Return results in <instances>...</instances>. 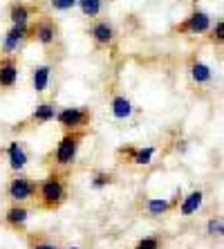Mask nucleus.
<instances>
[{"mask_svg": "<svg viewBox=\"0 0 224 249\" xmlns=\"http://www.w3.org/2000/svg\"><path fill=\"white\" fill-rule=\"evenodd\" d=\"M54 119L63 130H87V126L92 124V110L86 106H68L56 110Z\"/></svg>", "mask_w": 224, "mask_h": 249, "instance_id": "7ed1b4c3", "label": "nucleus"}, {"mask_svg": "<svg viewBox=\"0 0 224 249\" xmlns=\"http://www.w3.org/2000/svg\"><path fill=\"white\" fill-rule=\"evenodd\" d=\"M211 25H213L211 14H207L204 9H193V12H190L182 23H177L175 27H172V32H175V34L202 36V34H207L208 29H211Z\"/></svg>", "mask_w": 224, "mask_h": 249, "instance_id": "39448f33", "label": "nucleus"}, {"mask_svg": "<svg viewBox=\"0 0 224 249\" xmlns=\"http://www.w3.org/2000/svg\"><path fill=\"white\" fill-rule=\"evenodd\" d=\"M69 191H68V182H65V175L54 171L40 180L36 186V200H38V207L45 209V211H58L68 202Z\"/></svg>", "mask_w": 224, "mask_h": 249, "instance_id": "f257e3e1", "label": "nucleus"}, {"mask_svg": "<svg viewBox=\"0 0 224 249\" xmlns=\"http://www.w3.org/2000/svg\"><path fill=\"white\" fill-rule=\"evenodd\" d=\"M103 2L105 0H76V7L81 9V14L86 18H99L103 12Z\"/></svg>", "mask_w": 224, "mask_h": 249, "instance_id": "aec40b11", "label": "nucleus"}, {"mask_svg": "<svg viewBox=\"0 0 224 249\" xmlns=\"http://www.w3.org/2000/svg\"><path fill=\"white\" fill-rule=\"evenodd\" d=\"M27 41H29V25H12V27L7 29L5 38H2L0 52H2V56H7V54H16Z\"/></svg>", "mask_w": 224, "mask_h": 249, "instance_id": "9d476101", "label": "nucleus"}, {"mask_svg": "<svg viewBox=\"0 0 224 249\" xmlns=\"http://www.w3.org/2000/svg\"><path fill=\"white\" fill-rule=\"evenodd\" d=\"M179 197H182V193H175V197L172 200H168V197H148L144 202V209L146 213L153 215V218H161V215H166L168 211H172V209L179 204Z\"/></svg>", "mask_w": 224, "mask_h": 249, "instance_id": "ddd939ff", "label": "nucleus"}, {"mask_svg": "<svg viewBox=\"0 0 224 249\" xmlns=\"http://www.w3.org/2000/svg\"><path fill=\"white\" fill-rule=\"evenodd\" d=\"M132 249H161V240H159V236H146Z\"/></svg>", "mask_w": 224, "mask_h": 249, "instance_id": "b1692460", "label": "nucleus"}, {"mask_svg": "<svg viewBox=\"0 0 224 249\" xmlns=\"http://www.w3.org/2000/svg\"><path fill=\"white\" fill-rule=\"evenodd\" d=\"M29 249H58V245L50 238L36 233V236H29Z\"/></svg>", "mask_w": 224, "mask_h": 249, "instance_id": "5701e85b", "label": "nucleus"}, {"mask_svg": "<svg viewBox=\"0 0 224 249\" xmlns=\"http://www.w3.org/2000/svg\"><path fill=\"white\" fill-rule=\"evenodd\" d=\"M29 41H36L40 47H54L58 43V25L54 18L40 16L34 23H29Z\"/></svg>", "mask_w": 224, "mask_h": 249, "instance_id": "20e7f679", "label": "nucleus"}, {"mask_svg": "<svg viewBox=\"0 0 224 249\" xmlns=\"http://www.w3.org/2000/svg\"><path fill=\"white\" fill-rule=\"evenodd\" d=\"M27 220H29V209L25 207L23 202H14L12 207L5 211V225L9 227V229H14V231L25 229Z\"/></svg>", "mask_w": 224, "mask_h": 249, "instance_id": "4468645a", "label": "nucleus"}, {"mask_svg": "<svg viewBox=\"0 0 224 249\" xmlns=\"http://www.w3.org/2000/svg\"><path fill=\"white\" fill-rule=\"evenodd\" d=\"M86 135H87V130H63V137L56 144V151L50 157V162L54 164V168H68L76 162V155H79Z\"/></svg>", "mask_w": 224, "mask_h": 249, "instance_id": "f03ea898", "label": "nucleus"}, {"mask_svg": "<svg viewBox=\"0 0 224 249\" xmlns=\"http://www.w3.org/2000/svg\"><path fill=\"white\" fill-rule=\"evenodd\" d=\"M224 227H222V220L220 218H211V220L207 222V233L208 236H222Z\"/></svg>", "mask_w": 224, "mask_h": 249, "instance_id": "a878e982", "label": "nucleus"}, {"mask_svg": "<svg viewBox=\"0 0 224 249\" xmlns=\"http://www.w3.org/2000/svg\"><path fill=\"white\" fill-rule=\"evenodd\" d=\"M189 74H190V79H193V83H195V86H208V83L213 81V70H211V65H207L204 61H202V58H197V56L190 58Z\"/></svg>", "mask_w": 224, "mask_h": 249, "instance_id": "2eb2a0df", "label": "nucleus"}, {"mask_svg": "<svg viewBox=\"0 0 224 249\" xmlns=\"http://www.w3.org/2000/svg\"><path fill=\"white\" fill-rule=\"evenodd\" d=\"M32 14H34V9L27 2H23V0H16V2L9 5V20H12V25H29L32 23Z\"/></svg>", "mask_w": 224, "mask_h": 249, "instance_id": "6ab92c4d", "label": "nucleus"}, {"mask_svg": "<svg viewBox=\"0 0 224 249\" xmlns=\"http://www.w3.org/2000/svg\"><path fill=\"white\" fill-rule=\"evenodd\" d=\"M56 104L54 101H43V104H38L32 110V115L25 119V122H20V124H16L14 126V133H18V130H25V128H29V126H43V124H50V122H54V117H56Z\"/></svg>", "mask_w": 224, "mask_h": 249, "instance_id": "6e6552de", "label": "nucleus"}, {"mask_svg": "<svg viewBox=\"0 0 224 249\" xmlns=\"http://www.w3.org/2000/svg\"><path fill=\"white\" fill-rule=\"evenodd\" d=\"M110 110H112L115 119L126 122V119H130V117L135 115V106H132V101L126 94H112V99H110Z\"/></svg>", "mask_w": 224, "mask_h": 249, "instance_id": "a211bd4d", "label": "nucleus"}, {"mask_svg": "<svg viewBox=\"0 0 224 249\" xmlns=\"http://www.w3.org/2000/svg\"><path fill=\"white\" fill-rule=\"evenodd\" d=\"M52 72L54 68L50 63H40L32 70V88H34L36 94H43L50 88V81H52Z\"/></svg>", "mask_w": 224, "mask_h": 249, "instance_id": "dca6fc26", "label": "nucleus"}, {"mask_svg": "<svg viewBox=\"0 0 224 249\" xmlns=\"http://www.w3.org/2000/svg\"><path fill=\"white\" fill-rule=\"evenodd\" d=\"M207 34H208V41H211L213 45H222V41H224V20L222 18H218L215 25H211V29H208Z\"/></svg>", "mask_w": 224, "mask_h": 249, "instance_id": "4be33fe9", "label": "nucleus"}, {"mask_svg": "<svg viewBox=\"0 0 224 249\" xmlns=\"http://www.w3.org/2000/svg\"><path fill=\"white\" fill-rule=\"evenodd\" d=\"M87 34H90V38H92L97 50H108V47H112L117 41V32H115V27H112V23L99 20V18H94V23L90 25V32H87Z\"/></svg>", "mask_w": 224, "mask_h": 249, "instance_id": "1a4fd4ad", "label": "nucleus"}, {"mask_svg": "<svg viewBox=\"0 0 224 249\" xmlns=\"http://www.w3.org/2000/svg\"><path fill=\"white\" fill-rule=\"evenodd\" d=\"M50 7L54 12H69L76 7V0H50Z\"/></svg>", "mask_w": 224, "mask_h": 249, "instance_id": "393cba45", "label": "nucleus"}, {"mask_svg": "<svg viewBox=\"0 0 224 249\" xmlns=\"http://www.w3.org/2000/svg\"><path fill=\"white\" fill-rule=\"evenodd\" d=\"M5 155H7V162H9V168H12L14 173H23V168L27 166L29 162V155L27 151H25L23 142H9L5 148Z\"/></svg>", "mask_w": 224, "mask_h": 249, "instance_id": "f8f14e48", "label": "nucleus"}, {"mask_svg": "<svg viewBox=\"0 0 224 249\" xmlns=\"http://www.w3.org/2000/svg\"><path fill=\"white\" fill-rule=\"evenodd\" d=\"M16 83H18V58H16V54L0 56V88H2V90H12Z\"/></svg>", "mask_w": 224, "mask_h": 249, "instance_id": "9b49d317", "label": "nucleus"}, {"mask_svg": "<svg viewBox=\"0 0 224 249\" xmlns=\"http://www.w3.org/2000/svg\"><path fill=\"white\" fill-rule=\"evenodd\" d=\"M155 146H121L117 151V157L121 162L132 164V166H148L155 157Z\"/></svg>", "mask_w": 224, "mask_h": 249, "instance_id": "0eeeda50", "label": "nucleus"}, {"mask_svg": "<svg viewBox=\"0 0 224 249\" xmlns=\"http://www.w3.org/2000/svg\"><path fill=\"white\" fill-rule=\"evenodd\" d=\"M36 186L38 182L32 180L29 175H23V173H16L9 180L7 184V197L12 200V202H29V200H34L36 197Z\"/></svg>", "mask_w": 224, "mask_h": 249, "instance_id": "423d86ee", "label": "nucleus"}, {"mask_svg": "<svg viewBox=\"0 0 224 249\" xmlns=\"http://www.w3.org/2000/svg\"><path fill=\"white\" fill-rule=\"evenodd\" d=\"M92 189H97V191H101V189H105V186L115 184V175L108 173V171H97V173L92 175Z\"/></svg>", "mask_w": 224, "mask_h": 249, "instance_id": "412c9836", "label": "nucleus"}, {"mask_svg": "<svg viewBox=\"0 0 224 249\" xmlns=\"http://www.w3.org/2000/svg\"><path fill=\"white\" fill-rule=\"evenodd\" d=\"M68 249H79V247H76V245H72V247H68Z\"/></svg>", "mask_w": 224, "mask_h": 249, "instance_id": "bb28decb", "label": "nucleus"}, {"mask_svg": "<svg viewBox=\"0 0 224 249\" xmlns=\"http://www.w3.org/2000/svg\"><path fill=\"white\" fill-rule=\"evenodd\" d=\"M179 200H182V202L177 204L179 215H184V218H189V215L197 213V211L202 209V204H204V191H202V189H195V191H190L189 196L179 197Z\"/></svg>", "mask_w": 224, "mask_h": 249, "instance_id": "f3484780", "label": "nucleus"}]
</instances>
